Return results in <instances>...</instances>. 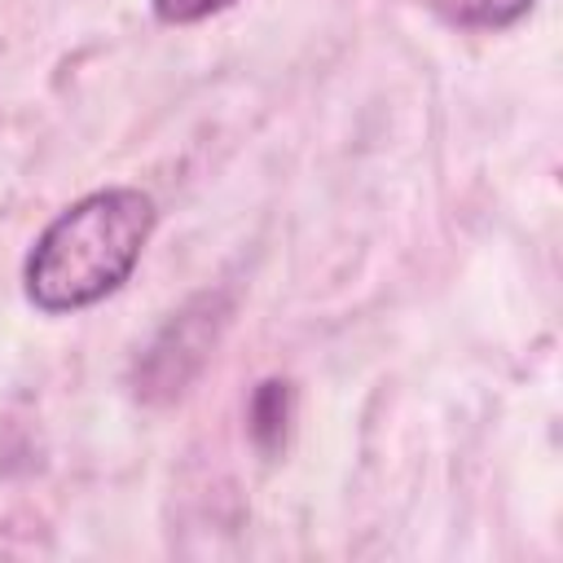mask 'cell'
Segmentation results:
<instances>
[{"instance_id":"1","label":"cell","mask_w":563,"mask_h":563,"mask_svg":"<svg viewBox=\"0 0 563 563\" xmlns=\"http://www.w3.org/2000/svg\"><path fill=\"white\" fill-rule=\"evenodd\" d=\"M154 229V202L141 189L114 185L70 202L26 255V299L40 312H75L114 295Z\"/></svg>"},{"instance_id":"2","label":"cell","mask_w":563,"mask_h":563,"mask_svg":"<svg viewBox=\"0 0 563 563\" xmlns=\"http://www.w3.org/2000/svg\"><path fill=\"white\" fill-rule=\"evenodd\" d=\"M290 422V387L282 378H264L251 396V435L264 453H277Z\"/></svg>"},{"instance_id":"3","label":"cell","mask_w":563,"mask_h":563,"mask_svg":"<svg viewBox=\"0 0 563 563\" xmlns=\"http://www.w3.org/2000/svg\"><path fill=\"white\" fill-rule=\"evenodd\" d=\"M431 9L449 22V26H466V31H497L519 22L532 0H431Z\"/></svg>"},{"instance_id":"4","label":"cell","mask_w":563,"mask_h":563,"mask_svg":"<svg viewBox=\"0 0 563 563\" xmlns=\"http://www.w3.org/2000/svg\"><path fill=\"white\" fill-rule=\"evenodd\" d=\"M233 0H154V18L167 26H185V22H202L220 9H229Z\"/></svg>"}]
</instances>
